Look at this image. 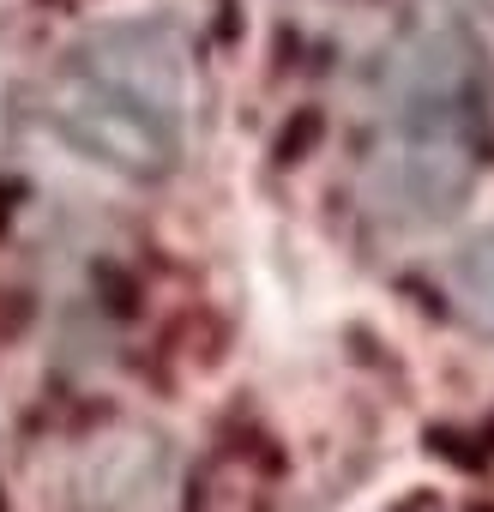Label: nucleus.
<instances>
[{
    "mask_svg": "<svg viewBox=\"0 0 494 512\" xmlns=\"http://www.w3.org/2000/svg\"><path fill=\"white\" fill-rule=\"evenodd\" d=\"M482 163V97L452 31H410L374 79L362 133V199L392 229L440 223L464 205Z\"/></svg>",
    "mask_w": 494,
    "mask_h": 512,
    "instance_id": "obj_1",
    "label": "nucleus"
},
{
    "mask_svg": "<svg viewBox=\"0 0 494 512\" xmlns=\"http://www.w3.org/2000/svg\"><path fill=\"white\" fill-rule=\"evenodd\" d=\"M193 115L187 43L163 19H121L67 49L49 79V127L115 175L175 169Z\"/></svg>",
    "mask_w": 494,
    "mask_h": 512,
    "instance_id": "obj_2",
    "label": "nucleus"
},
{
    "mask_svg": "<svg viewBox=\"0 0 494 512\" xmlns=\"http://www.w3.org/2000/svg\"><path fill=\"white\" fill-rule=\"evenodd\" d=\"M452 296H458L464 320H476V332L494 338V235L470 241L452 260Z\"/></svg>",
    "mask_w": 494,
    "mask_h": 512,
    "instance_id": "obj_3",
    "label": "nucleus"
}]
</instances>
